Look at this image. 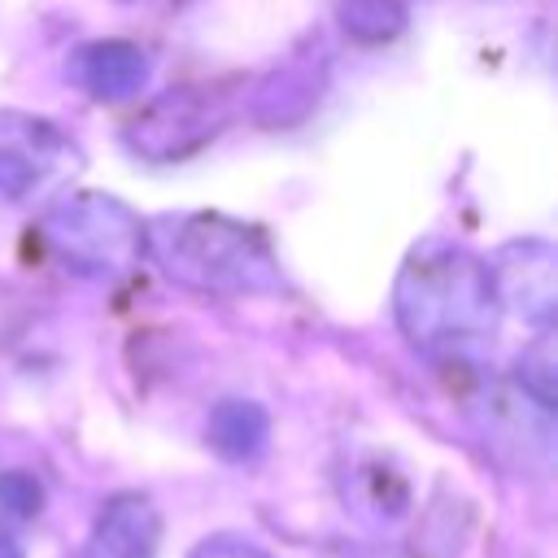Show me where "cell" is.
I'll use <instances>...</instances> for the list:
<instances>
[{
  "mask_svg": "<svg viewBox=\"0 0 558 558\" xmlns=\"http://www.w3.org/2000/svg\"><path fill=\"white\" fill-rule=\"evenodd\" d=\"M336 22L357 44H388L410 22V0H336Z\"/></svg>",
  "mask_w": 558,
  "mask_h": 558,
  "instance_id": "11",
  "label": "cell"
},
{
  "mask_svg": "<svg viewBox=\"0 0 558 558\" xmlns=\"http://www.w3.org/2000/svg\"><path fill=\"white\" fill-rule=\"evenodd\" d=\"M392 310L401 336L423 353H462L466 344L493 336L501 314L488 262L445 240L410 248L392 288Z\"/></svg>",
  "mask_w": 558,
  "mask_h": 558,
  "instance_id": "1",
  "label": "cell"
},
{
  "mask_svg": "<svg viewBox=\"0 0 558 558\" xmlns=\"http://www.w3.org/2000/svg\"><path fill=\"white\" fill-rule=\"evenodd\" d=\"M39 240L61 266L87 279H122L144 257V222L105 192L61 196L39 218Z\"/></svg>",
  "mask_w": 558,
  "mask_h": 558,
  "instance_id": "3",
  "label": "cell"
},
{
  "mask_svg": "<svg viewBox=\"0 0 558 558\" xmlns=\"http://www.w3.org/2000/svg\"><path fill=\"white\" fill-rule=\"evenodd\" d=\"M205 440L222 462H253L270 440V414L248 397H227L209 410Z\"/></svg>",
  "mask_w": 558,
  "mask_h": 558,
  "instance_id": "10",
  "label": "cell"
},
{
  "mask_svg": "<svg viewBox=\"0 0 558 558\" xmlns=\"http://www.w3.org/2000/svg\"><path fill=\"white\" fill-rule=\"evenodd\" d=\"M161 510L144 493H118L100 506L83 558H157Z\"/></svg>",
  "mask_w": 558,
  "mask_h": 558,
  "instance_id": "7",
  "label": "cell"
},
{
  "mask_svg": "<svg viewBox=\"0 0 558 558\" xmlns=\"http://www.w3.org/2000/svg\"><path fill=\"white\" fill-rule=\"evenodd\" d=\"M227 122V105L214 87H170L126 122V144L144 161H179L205 148Z\"/></svg>",
  "mask_w": 558,
  "mask_h": 558,
  "instance_id": "4",
  "label": "cell"
},
{
  "mask_svg": "<svg viewBox=\"0 0 558 558\" xmlns=\"http://www.w3.org/2000/svg\"><path fill=\"white\" fill-rule=\"evenodd\" d=\"M70 78L96 100H135L148 83V52L131 39H96L70 57Z\"/></svg>",
  "mask_w": 558,
  "mask_h": 558,
  "instance_id": "8",
  "label": "cell"
},
{
  "mask_svg": "<svg viewBox=\"0 0 558 558\" xmlns=\"http://www.w3.org/2000/svg\"><path fill=\"white\" fill-rule=\"evenodd\" d=\"M39 501H44V493H39V484H35L31 475H22V471L0 475V510H4V514L31 519V514L39 510Z\"/></svg>",
  "mask_w": 558,
  "mask_h": 558,
  "instance_id": "13",
  "label": "cell"
},
{
  "mask_svg": "<svg viewBox=\"0 0 558 558\" xmlns=\"http://www.w3.org/2000/svg\"><path fill=\"white\" fill-rule=\"evenodd\" d=\"M144 253L183 288L214 296H266L283 288V270L266 235L240 218L196 209L166 214L144 227Z\"/></svg>",
  "mask_w": 558,
  "mask_h": 558,
  "instance_id": "2",
  "label": "cell"
},
{
  "mask_svg": "<svg viewBox=\"0 0 558 558\" xmlns=\"http://www.w3.org/2000/svg\"><path fill=\"white\" fill-rule=\"evenodd\" d=\"M0 558H26V554H22V541L13 536V527H9L4 519H0Z\"/></svg>",
  "mask_w": 558,
  "mask_h": 558,
  "instance_id": "15",
  "label": "cell"
},
{
  "mask_svg": "<svg viewBox=\"0 0 558 558\" xmlns=\"http://www.w3.org/2000/svg\"><path fill=\"white\" fill-rule=\"evenodd\" d=\"M549 414L554 410H541L527 392H519L514 384L510 388H493L484 397V440H493L497 449H510L519 453L523 462H549Z\"/></svg>",
  "mask_w": 558,
  "mask_h": 558,
  "instance_id": "9",
  "label": "cell"
},
{
  "mask_svg": "<svg viewBox=\"0 0 558 558\" xmlns=\"http://www.w3.org/2000/svg\"><path fill=\"white\" fill-rule=\"evenodd\" d=\"M187 558H270L266 549H257L253 541H244V536H209V541H201Z\"/></svg>",
  "mask_w": 558,
  "mask_h": 558,
  "instance_id": "14",
  "label": "cell"
},
{
  "mask_svg": "<svg viewBox=\"0 0 558 558\" xmlns=\"http://www.w3.org/2000/svg\"><path fill=\"white\" fill-rule=\"evenodd\" d=\"M514 388L527 392L541 410H554V340H549V331L532 349H523L519 371H514Z\"/></svg>",
  "mask_w": 558,
  "mask_h": 558,
  "instance_id": "12",
  "label": "cell"
},
{
  "mask_svg": "<svg viewBox=\"0 0 558 558\" xmlns=\"http://www.w3.org/2000/svg\"><path fill=\"white\" fill-rule=\"evenodd\" d=\"M70 161L74 148L48 118L0 109V196L26 201L61 179Z\"/></svg>",
  "mask_w": 558,
  "mask_h": 558,
  "instance_id": "5",
  "label": "cell"
},
{
  "mask_svg": "<svg viewBox=\"0 0 558 558\" xmlns=\"http://www.w3.org/2000/svg\"><path fill=\"white\" fill-rule=\"evenodd\" d=\"M488 279L497 305L514 310L519 318L549 327L558 310V262L545 240H514L488 262Z\"/></svg>",
  "mask_w": 558,
  "mask_h": 558,
  "instance_id": "6",
  "label": "cell"
}]
</instances>
